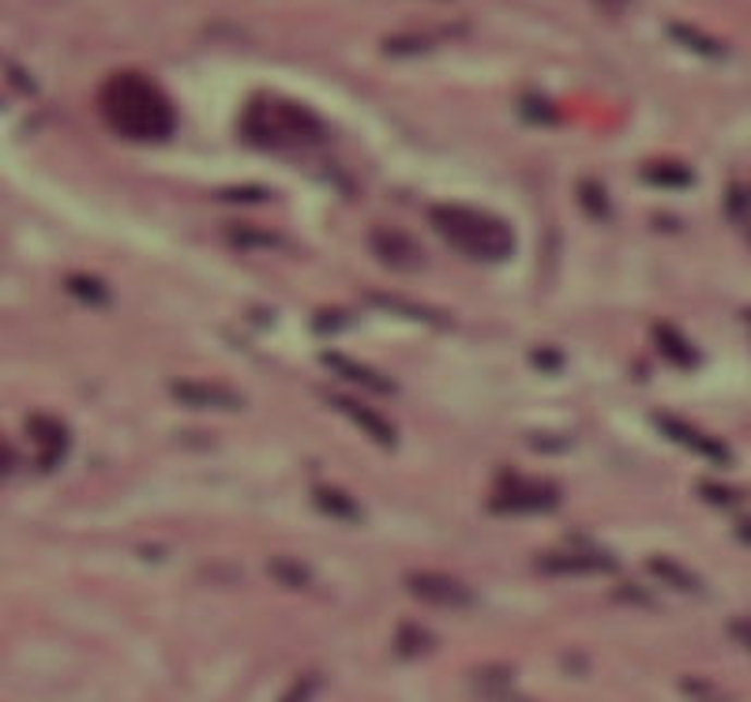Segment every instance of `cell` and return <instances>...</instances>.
Here are the masks:
<instances>
[{
	"instance_id": "30bf717a",
	"label": "cell",
	"mask_w": 751,
	"mask_h": 702,
	"mask_svg": "<svg viewBox=\"0 0 751 702\" xmlns=\"http://www.w3.org/2000/svg\"><path fill=\"white\" fill-rule=\"evenodd\" d=\"M732 636H737L751 650V624H732Z\"/></svg>"
},
{
	"instance_id": "277c9868",
	"label": "cell",
	"mask_w": 751,
	"mask_h": 702,
	"mask_svg": "<svg viewBox=\"0 0 751 702\" xmlns=\"http://www.w3.org/2000/svg\"><path fill=\"white\" fill-rule=\"evenodd\" d=\"M410 590L428 605H447V608L470 605V590L462 582L447 579V574H410Z\"/></svg>"
},
{
	"instance_id": "3957f363",
	"label": "cell",
	"mask_w": 751,
	"mask_h": 702,
	"mask_svg": "<svg viewBox=\"0 0 751 702\" xmlns=\"http://www.w3.org/2000/svg\"><path fill=\"white\" fill-rule=\"evenodd\" d=\"M244 129L267 147H298L319 140V121L293 101H252L244 113Z\"/></svg>"
},
{
	"instance_id": "8fae6325",
	"label": "cell",
	"mask_w": 751,
	"mask_h": 702,
	"mask_svg": "<svg viewBox=\"0 0 751 702\" xmlns=\"http://www.w3.org/2000/svg\"><path fill=\"white\" fill-rule=\"evenodd\" d=\"M740 534H744V541H751V526H744V530H740Z\"/></svg>"
},
{
	"instance_id": "5b68a950",
	"label": "cell",
	"mask_w": 751,
	"mask_h": 702,
	"mask_svg": "<svg viewBox=\"0 0 751 702\" xmlns=\"http://www.w3.org/2000/svg\"><path fill=\"white\" fill-rule=\"evenodd\" d=\"M556 493L545 485H534V481H508V485L496 493V507H511V511H537V507H553Z\"/></svg>"
},
{
	"instance_id": "ba28073f",
	"label": "cell",
	"mask_w": 751,
	"mask_h": 702,
	"mask_svg": "<svg viewBox=\"0 0 751 702\" xmlns=\"http://www.w3.org/2000/svg\"><path fill=\"white\" fill-rule=\"evenodd\" d=\"M654 338H657V346H662L665 358H669V361H677V365H695V353H691V346L683 342V338L673 331V327L657 324L654 327Z\"/></svg>"
},
{
	"instance_id": "52a82bcc",
	"label": "cell",
	"mask_w": 751,
	"mask_h": 702,
	"mask_svg": "<svg viewBox=\"0 0 751 702\" xmlns=\"http://www.w3.org/2000/svg\"><path fill=\"white\" fill-rule=\"evenodd\" d=\"M662 425L669 428L673 436H680V439H683V444H688V447H695L699 455H711V459H717V462H725V459H729V455H725V447H717L714 439H711V436H703V433H691V428L683 425V421H662Z\"/></svg>"
},
{
	"instance_id": "9c48e42d",
	"label": "cell",
	"mask_w": 751,
	"mask_h": 702,
	"mask_svg": "<svg viewBox=\"0 0 751 702\" xmlns=\"http://www.w3.org/2000/svg\"><path fill=\"white\" fill-rule=\"evenodd\" d=\"M12 462H15L12 447H8L4 439H0V473H8V470H12Z\"/></svg>"
},
{
	"instance_id": "7a4b0ae2",
	"label": "cell",
	"mask_w": 751,
	"mask_h": 702,
	"mask_svg": "<svg viewBox=\"0 0 751 702\" xmlns=\"http://www.w3.org/2000/svg\"><path fill=\"white\" fill-rule=\"evenodd\" d=\"M433 226L455 252H462V256H470V259H481V264L508 259L514 249L508 226H504L500 218L485 215V210H474V207H455V203L436 207Z\"/></svg>"
},
{
	"instance_id": "8992f818",
	"label": "cell",
	"mask_w": 751,
	"mask_h": 702,
	"mask_svg": "<svg viewBox=\"0 0 751 702\" xmlns=\"http://www.w3.org/2000/svg\"><path fill=\"white\" fill-rule=\"evenodd\" d=\"M335 402H339V410L346 413V417L358 421V425L365 428L368 436H376L379 444H391V439H395V428L387 425L384 417H376V413H368L365 406H358V402H350V399H335Z\"/></svg>"
},
{
	"instance_id": "6da1fadb",
	"label": "cell",
	"mask_w": 751,
	"mask_h": 702,
	"mask_svg": "<svg viewBox=\"0 0 751 702\" xmlns=\"http://www.w3.org/2000/svg\"><path fill=\"white\" fill-rule=\"evenodd\" d=\"M102 117L106 124L124 140L158 143L173 135V106L166 90L143 72H117L102 87Z\"/></svg>"
}]
</instances>
